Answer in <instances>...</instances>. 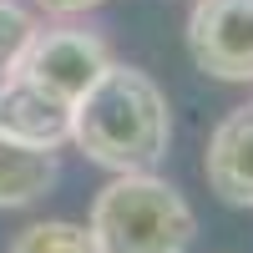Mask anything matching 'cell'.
Listing matches in <instances>:
<instances>
[{"mask_svg":"<svg viewBox=\"0 0 253 253\" xmlns=\"http://www.w3.org/2000/svg\"><path fill=\"white\" fill-rule=\"evenodd\" d=\"M71 147L101 172H157L172 147V107L142 66L112 61L71 107Z\"/></svg>","mask_w":253,"mask_h":253,"instance_id":"obj_1","label":"cell"},{"mask_svg":"<svg viewBox=\"0 0 253 253\" xmlns=\"http://www.w3.org/2000/svg\"><path fill=\"white\" fill-rule=\"evenodd\" d=\"M86 228L96 253H187L198 238V213L157 172H117L91 198Z\"/></svg>","mask_w":253,"mask_h":253,"instance_id":"obj_2","label":"cell"},{"mask_svg":"<svg viewBox=\"0 0 253 253\" xmlns=\"http://www.w3.org/2000/svg\"><path fill=\"white\" fill-rule=\"evenodd\" d=\"M112 46H107V36H96L86 26H51V31H36L26 41V51H20L15 61V71L20 76H31L36 86H46L51 96L61 101H76L91 91V81L112 66Z\"/></svg>","mask_w":253,"mask_h":253,"instance_id":"obj_3","label":"cell"},{"mask_svg":"<svg viewBox=\"0 0 253 253\" xmlns=\"http://www.w3.org/2000/svg\"><path fill=\"white\" fill-rule=\"evenodd\" d=\"M187 56L213 81H253V0H193Z\"/></svg>","mask_w":253,"mask_h":253,"instance_id":"obj_4","label":"cell"},{"mask_svg":"<svg viewBox=\"0 0 253 253\" xmlns=\"http://www.w3.org/2000/svg\"><path fill=\"white\" fill-rule=\"evenodd\" d=\"M203 177L228 208H253V101L223 112L208 132Z\"/></svg>","mask_w":253,"mask_h":253,"instance_id":"obj_5","label":"cell"},{"mask_svg":"<svg viewBox=\"0 0 253 253\" xmlns=\"http://www.w3.org/2000/svg\"><path fill=\"white\" fill-rule=\"evenodd\" d=\"M0 132L61 152V147L71 142V101H61L46 86H36L31 76L10 71L0 81Z\"/></svg>","mask_w":253,"mask_h":253,"instance_id":"obj_6","label":"cell"},{"mask_svg":"<svg viewBox=\"0 0 253 253\" xmlns=\"http://www.w3.org/2000/svg\"><path fill=\"white\" fill-rule=\"evenodd\" d=\"M56 182H61L56 147H36L0 132V208H36Z\"/></svg>","mask_w":253,"mask_h":253,"instance_id":"obj_7","label":"cell"},{"mask_svg":"<svg viewBox=\"0 0 253 253\" xmlns=\"http://www.w3.org/2000/svg\"><path fill=\"white\" fill-rule=\"evenodd\" d=\"M5 253H96V238L86 223L71 218H36L5 243Z\"/></svg>","mask_w":253,"mask_h":253,"instance_id":"obj_8","label":"cell"},{"mask_svg":"<svg viewBox=\"0 0 253 253\" xmlns=\"http://www.w3.org/2000/svg\"><path fill=\"white\" fill-rule=\"evenodd\" d=\"M31 36H36V15L26 5H15V0H0V81L15 71V61H20Z\"/></svg>","mask_w":253,"mask_h":253,"instance_id":"obj_9","label":"cell"},{"mask_svg":"<svg viewBox=\"0 0 253 253\" xmlns=\"http://www.w3.org/2000/svg\"><path fill=\"white\" fill-rule=\"evenodd\" d=\"M36 5L46 10V15H61V20H66V15H86V10H96V5H107V0H36Z\"/></svg>","mask_w":253,"mask_h":253,"instance_id":"obj_10","label":"cell"}]
</instances>
